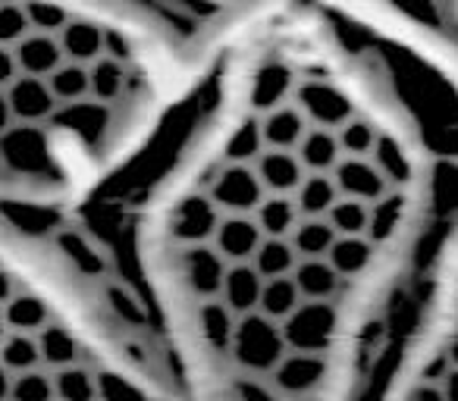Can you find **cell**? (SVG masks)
Here are the masks:
<instances>
[{"mask_svg": "<svg viewBox=\"0 0 458 401\" xmlns=\"http://www.w3.org/2000/svg\"><path fill=\"white\" fill-rule=\"evenodd\" d=\"M402 13H408V20L414 22L458 97V0H418V13L411 10Z\"/></svg>", "mask_w": 458, "mask_h": 401, "instance_id": "cell-5", "label": "cell"}, {"mask_svg": "<svg viewBox=\"0 0 458 401\" xmlns=\"http://www.w3.org/2000/svg\"><path fill=\"white\" fill-rule=\"evenodd\" d=\"M214 38L170 0H0V207L72 220L114 195Z\"/></svg>", "mask_w": 458, "mask_h": 401, "instance_id": "cell-2", "label": "cell"}, {"mask_svg": "<svg viewBox=\"0 0 458 401\" xmlns=\"http://www.w3.org/2000/svg\"><path fill=\"white\" fill-rule=\"evenodd\" d=\"M0 401H185L79 220L0 207Z\"/></svg>", "mask_w": 458, "mask_h": 401, "instance_id": "cell-3", "label": "cell"}, {"mask_svg": "<svg viewBox=\"0 0 458 401\" xmlns=\"http://www.w3.org/2000/svg\"><path fill=\"white\" fill-rule=\"evenodd\" d=\"M458 211V97L383 0H261L85 213L185 401H361Z\"/></svg>", "mask_w": 458, "mask_h": 401, "instance_id": "cell-1", "label": "cell"}, {"mask_svg": "<svg viewBox=\"0 0 458 401\" xmlns=\"http://www.w3.org/2000/svg\"><path fill=\"white\" fill-rule=\"evenodd\" d=\"M361 401H458V211L433 248Z\"/></svg>", "mask_w": 458, "mask_h": 401, "instance_id": "cell-4", "label": "cell"}, {"mask_svg": "<svg viewBox=\"0 0 458 401\" xmlns=\"http://www.w3.org/2000/svg\"><path fill=\"white\" fill-rule=\"evenodd\" d=\"M189 20L201 22L210 32H220L223 22H229L233 16L245 13V10L258 7L261 0H173Z\"/></svg>", "mask_w": 458, "mask_h": 401, "instance_id": "cell-6", "label": "cell"}]
</instances>
